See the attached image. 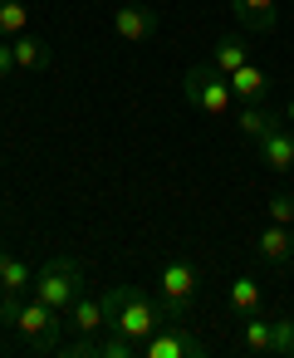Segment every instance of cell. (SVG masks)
<instances>
[{
	"label": "cell",
	"instance_id": "obj_1",
	"mask_svg": "<svg viewBox=\"0 0 294 358\" xmlns=\"http://www.w3.org/2000/svg\"><path fill=\"white\" fill-rule=\"evenodd\" d=\"M0 314H6V329L10 334H20L30 348H40V353H50V348H59V338H64V314L59 309H50L45 299H35V294H0Z\"/></svg>",
	"mask_w": 294,
	"mask_h": 358
},
{
	"label": "cell",
	"instance_id": "obj_2",
	"mask_svg": "<svg viewBox=\"0 0 294 358\" xmlns=\"http://www.w3.org/2000/svg\"><path fill=\"white\" fill-rule=\"evenodd\" d=\"M103 299H108V314H113V334H123L138 348L167 324L162 299H147L138 285H113V289H103Z\"/></svg>",
	"mask_w": 294,
	"mask_h": 358
},
{
	"label": "cell",
	"instance_id": "obj_3",
	"mask_svg": "<svg viewBox=\"0 0 294 358\" xmlns=\"http://www.w3.org/2000/svg\"><path fill=\"white\" fill-rule=\"evenodd\" d=\"M89 289V270H84V260H74V255H50L45 265H35V299H45L50 309H59V314H69V304L79 299Z\"/></svg>",
	"mask_w": 294,
	"mask_h": 358
},
{
	"label": "cell",
	"instance_id": "obj_4",
	"mask_svg": "<svg viewBox=\"0 0 294 358\" xmlns=\"http://www.w3.org/2000/svg\"><path fill=\"white\" fill-rule=\"evenodd\" d=\"M182 94H186V103L196 108V113H206V118H230L235 113V94H230V79L206 59V64H196V69H186V79H182Z\"/></svg>",
	"mask_w": 294,
	"mask_h": 358
},
{
	"label": "cell",
	"instance_id": "obj_5",
	"mask_svg": "<svg viewBox=\"0 0 294 358\" xmlns=\"http://www.w3.org/2000/svg\"><path fill=\"white\" fill-rule=\"evenodd\" d=\"M196 294H201V270L191 260H167L157 270V299H162L167 319H182L196 304Z\"/></svg>",
	"mask_w": 294,
	"mask_h": 358
},
{
	"label": "cell",
	"instance_id": "obj_6",
	"mask_svg": "<svg viewBox=\"0 0 294 358\" xmlns=\"http://www.w3.org/2000/svg\"><path fill=\"white\" fill-rule=\"evenodd\" d=\"M64 324H69V334H79V338H98V334H108V329H113L108 299H103V294H79V299L69 304Z\"/></svg>",
	"mask_w": 294,
	"mask_h": 358
},
{
	"label": "cell",
	"instance_id": "obj_7",
	"mask_svg": "<svg viewBox=\"0 0 294 358\" xmlns=\"http://www.w3.org/2000/svg\"><path fill=\"white\" fill-rule=\"evenodd\" d=\"M142 358H206V338L191 334V329H157L147 343H142Z\"/></svg>",
	"mask_w": 294,
	"mask_h": 358
},
{
	"label": "cell",
	"instance_id": "obj_8",
	"mask_svg": "<svg viewBox=\"0 0 294 358\" xmlns=\"http://www.w3.org/2000/svg\"><path fill=\"white\" fill-rule=\"evenodd\" d=\"M255 157H260V167H265V172L289 177V172H294V128L274 123V128L255 143Z\"/></svg>",
	"mask_w": 294,
	"mask_h": 358
},
{
	"label": "cell",
	"instance_id": "obj_9",
	"mask_svg": "<svg viewBox=\"0 0 294 358\" xmlns=\"http://www.w3.org/2000/svg\"><path fill=\"white\" fill-rule=\"evenodd\" d=\"M113 35H118L123 45H142V40L157 35V15H152L147 6H118V10H113Z\"/></svg>",
	"mask_w": 294,
	"mask_h": 358
},
{
	"label": "cell",
	"instance_id": "obj_10",
	"mask_svg": "<svg viewBox=\"0 0 294 358\" xmlns=\"http://www.w3.org/2000/svg\"><path fill=\"white\" fill-rule=\"evenodd\" d=\"M230 15L245 35H270L279 20V0H230Z\"/></svg>",
	"mask_w": 294,
	"mask_h": 358
},
{
	"label": "cell",
	"instance_id": "obj_11",
	"mask_svg": "<svg viewBox=\"0 0 294 358\" xmlns=\"http://www.w3.org/2000/svg\"><path fill=\"white\" fill-rule=\"evenodd\" d=\"M255 250H260V260H270V265L289 270V265H294V231H289V226H279V221H270V226L260 231Z\"/></svg>",
	"mask_w": 294,
	"mask_h": 358
},
{
	"label": "cell",
	"instance_id": "obj_12",
	"mask_svg": "<svg viewBox=\"0 0 294 358\" xmlns=\"http://www.w3.org/2000/svg\"><path fill=\"white\" fill-rule=\"evenodd\" d=\"M35 289V265L25 255L0 250V294H30Z\"/></svg>",
	"mask_w": 294,
	"mask_h": 358
},
{
	"label": "cell",
	"instance_id": "obj_13",
	"mask_svg": "<svg viewBox=\"0 0 294 358\" xmlns=\"http://www.w3.org/2000/svg\"><path fill=\"white\" fill-rule=\"evenodd\" d=\"M230 94H235V103H265L270 99V74L260 64H240L230 74Z\"/></svg>",
	"mask_w": 294,
	"mask_h": 358
},
{
	"label": "cell",
	"instance_id": "obj_14",
	"mask_svg": "<svg viewBox=\"0 0 294 358\" xmlns=\"http://www.w3.org/2000/svg\"><path fill=\"white\" fill-rule=\"evenodd\" d=\"M274 123H279V118H274L265 103H240V108H235V133H240L250 148H255V143H260V138H265Z\"/></svg>",
	"mask_w": 294,
	"mask_h": 358
},
{
	"label": "cell",
	"instance_id": "obj_15",
	"mask_svg": "<svg viewBox=\"0 0 294 358\" xmlns=\"http://www.w3.org/2000/svg\"><path fill=\"white\" fill-rule=\"evenodd\" d=\"M10 45H15V64H20L25 74H45V69H50V59H54V55H50V45H45V40H35V35H20V40H10Z\"/></svg>",
	"mask_w": 294,
	"mask_h": 358
},
{
	"label": "cell",
	"instance_id": "obj_16",
	"mask_svg": "<svg viewBox=\"0 0 294 358\" xmlns=\"http://www.w3.org/2000/svg\"><path fill=\"white\" fill-rule=\"evenodd\" d=\"M260 299H265V294H260L255 275H235V280H230V289H226V304H230L240 319H245V314H260Z\"/></svg>",
	"mask_w": 294,
	"mask_h": 358
},
{
	"label": "cell",
	"instance_id": "obj_17",
	"mask_svg": "<svg viewBox=\"0 0 294 358\" xmlns=\"http://www.w3.org/2000/svg\"><path fill=\"white\" fill-rule=\"evenodd\" d=\"M240 348H245V353H274V324H270L265 314H245Z\"/></svg>",
	"mask_w": 294,
	"mask_h": 358
},
{
	"label": "cell",
	"instance_id": "obj_18",
	"mask_svg": "<svg viewBox=\"0 0 294 358\" xmlns=\"http://www.w3.org/2000/svg\"><path fill=\"white\" fill-rule=\"evenodd\" d=\"M211 64L230 79L240 64H250V55H245V40L240 35H226V40H216V50H211Z\"/></svg>",
	"mask_w": 294,
	"mask_h": 358
},
{
	"label": "cell",
	"instance_id": "obj_19",
	"mask_svg": "<svg viewBox=\"0 0 294 358\" xmlns=\"http://www.w3.org/2000/svg\"><path fill=\"white\" fill-rule=\"evenodd\" d=\"M30 35V6L25 0H0V40Z\"/></svg>",
	"mask_w": 294,
	"mask_h": 358
},
{
	"label": "cell",
	"instance_id": "obj_20",
	"mask_svg": "<svg viewBox=\"0 0 294 358\" xmlns=\"http://www.w3.org/2000/svg\"><path fill=\"white\" fill-rule=\"evenodd\" d=\"M270 324H274V353L294 358V314H279V319H270Z\"/></svg>",
	"mask_w": 294,
	"mask_h": 358
},
{
	"label": "cell",
	"instance_id": "obj_21",
	"mask_svg": "<svg viewBox=\"0 0 294 358\" xmlns=\"http://www.w3.org/2000/svg\"><path fill=\"white\" fill-rule=\"evenodd\" d=\"M270 221L294 226V192H274V196H270Z\"/></svg>",
	"mask_w": 294,
	"mask_h": 358
},
{
	"label": "cell",
	"instance_id": "obj_22",
	"mask_svg": "<svg viewBox=\"0 0 294 358\" xmlns=\"http://www.w3.org/2000/svg\"><path fill=\"white\" fill-rule=\"evenodd\" d=\"M20 64H15V45L10 40H0V79H10Z\"/></svg>",
	"mask_w": 294,
	"mask_h": 358
},
{
	"label": "cell",
	"instance_id": "obj_23",
	"mask_svg": "<svg viewBox=\"0 0 294 358\" xmlns=\"http://www.w3.org/2000/svg\"><path fill=\"white\" fill-rule=\"evenodd\" d=\"M284 128H294V99L284 103Z\"/></svg>",
	"mask_w": 294,
	"mask_h": 358
},
{
	"label": "cell",
	"instance_id": "obj_24",
	"mask_svg": "<svg viewBox=\"0 0 294 358\" xmlns=\"http://www.w3.org/2000/svg\"><path fill=\"white\" fill-rule=\"evenodd\" d=\"M0 334H6V314H0Z\"/></svg>",
	"mask_w": 294,
	"mask_h": 358
}]
</instances>
